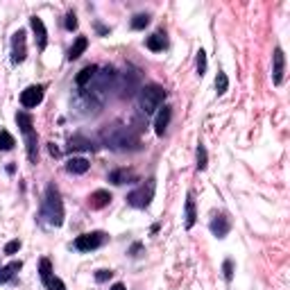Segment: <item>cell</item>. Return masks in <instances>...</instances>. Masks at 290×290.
I'll list each match as a JSON object with an SVG mask.
<instances>
[{
  "instance_id": "obj_1",
  "label": "cell",
  "mask_w": 290,
  "mask_h": 290,
  "mask_svg": "<svg viewBox=\"0 0 290 290\" xmlns=\"http://www.w3.org/2000/svg\"><path fill=\"white\" fill-rule=\"evenodd\" d=\"M102 141L107 143V148H114V150H127L132 145H138V138L129 132V127H120V125L104 129Z\"/></svg>"
},
{
  "instance_id": "obj_2",
  "label": "cell",
  "mask_w": 290,
  "mask_h": 290,
  "mask_svg": "<svg viewBox=\"0 0 290 290\" xmlns=\"http://www.w3.org/2000/svg\"><path fill=\"white\" fill-rule=\"evenodd\" d=\"M166 100V89L159 84H148L141 89V95H138V104H141V111L145 116L154 114Z\"/></svg>"
},
{
  "instance_id": "obj_3",
  "label": "cell",
  "mask_w": 290,
  "mask_h": 290,
  "mask_svg": "<svg viewBox=\"0 0 290 290\" xmlns=\"http://www.w3.org/2000/svg\"><path fill=\"white\" fill-rule=\"evenodd\" d=\"M43 215L48 218V222L55 227H59L64 222V204H61V195L55 186H48L46 191V204H43Z\"/></svg>"
},
{
  "instance_id": "obj_4",
  "label": "cell",
  "mask_w": 290,
  "mask_h": 290,
  "mask_svg": "<svg viewBox=\"0 0 290 290\" xmlns=\"http://www.w3.org/2000/svg\"><path fill=\"white\" fill-rule=\"evenodd\" d=\"M104 243V234L102 231H91V234H82L75 238V247L80 252H91V249H98Z\"/></svg>"
},
{
  "instance_id": "obj_5",
  "label": "cell",
  "mask_w": 290,
  "mask_h": 290,
  "mask_svg": "<svg viewBox=\"0 0 290 290\" xmlns=\"http://www.w3.org/2000/svg\"><path fill=\"white\" fill-rule=\"evenodd\" d=\"M152 195H154V184L152 179H150L148 184V188L141 186V188H136V191H132L127 195V202L132 206H136V209H145V206L150 204V200H152Z\"/></svg>"
},
{
  "instance_id": "obj_6",
  "label": "cell",
  "mask_w": 290,
  "mask_h": 290,
  "mask_svg": "<svg viewBox=\"0 0 290 290\" xmlns=\"http://www.w3.org/2000/svg\"><path fill=\"white\" fill-rule=\"evenodd\" d=\"M41 100H43L41 86H27V89L21 93V104L25 109H34L37 104H41Z\"/></svg>"
},
{
  "instance_id": "obj_7",
  "label": "cell",
  "mask_w": 290,
  "mask_h": 290,
  "mask_svg": "<svg viewBox=\"0 0 290 290\" xmlns=\"http://www.w3.org/2000/svg\"><path fill=\"white\" fill-rule=\"evenodd\" d=\"M12 46H14V50H12V61H14V64H21V61L25 59V55H27V48H25V32L18 30L16 34H14V39H12Z\"/></svg>"
},
{
  "instance_id": "obj_8",
  "label": "cell",
  "mask_w": 290,
  "mask_h": 290,
  "mask_svg": "<svg viewBox=\"0 0 290 290\" xmlns=\"http://www.w3.org/2000/svg\"><path fill=\"white\" fill-rule=\"evenodd\" d=\"M283 70H286V57H283L281 48H277L272 55V82L277 86L283 82Z\"/></svg>"
},
{
  "instance_id": "obj_9",
  "label": "cell",
  "mask_w": 290,
  "mask_h": 290,
  "mask_svg": "<svg viewBox=\"0 0 290 290\" xmlns=\"http://www.w3.org/2000/svg\"><path fill=\"white\" fill-rule=\"evenodd\" d=\"M170 118H172V109L170 107H163L157 114V120H154V132H157V136H163L166 127L170 125Z\"/></svg>"
},
{
  "instance_id": "obj_10",
  "label": "cell",
  "mask_w": 290,
  "mask_h": 290,
  "mask_svg": "<svg viewBox=\"0 0 290 290\" xmlns=\"http://www.w3.org/2000/svg\"><path fill=\"white\" fill-rule=\"evenodd\" d=\"M231 225H229V218L227 215H215L213 220H211V231H213V236L218 238H225L227 234H229Z\"/></svg>"
},
{
  "instance_id": "obj_11",
  "label": "cell",
  "mask_w": 290,
  "mask_h": 290,
  "mask_svg": "<svg viewBox=\"0 0 290 290\" xmlns=\"http://www.w3.org/2000/svg\"><path fill=\"white\" fill-rule=\"evenodd\" d=\"M30 25H32V30H34V34L39 39V48H46L48 46V30H46V25H43V21L39 16H32L30 18Z\"/></svg>"
},
{
  "instance_id": "obj_12",
  "label": "cell",
  "mask_w": 290,
  "mask_h": 290,
  "mask_svg": "<svg viewBox=\"0 0 290 290\" xmlns=\"http://www.w3.org/2000/svg\"><path fill=\"white\" fill-rule=\"evenodd\" d=\"M89 166L91 163L86 161L84 157H72L68 163H66V170L72 172V175H84L86 170H89Z\"/></svg>"
},
{
  "instance_id": "obj_13",
  "label": "cell",
  "mask_w": 290,
  "mask_h": 290,
  "mask_svg": "<svg viewBox=\"0 0 290 290\" xmlns=\"http://www.w3.org/2000/svg\"><path fill=\"white\" fill-rule=\"evenodd\" d=\"M109 202H111V193L109 191H95L93 195L89 197L91 209H104Z\"/></svg>"
},
{
  "instance_id": "obj_14",
  "label": "cell",
  "mask_w": 290,
  "mask_h": 290,
  "mask_svg": "<svg viewBox=\"0 0 290 290\" xmlns=\"http://www.w3.org/2000/svg\"><path fill=\"white\" fill-rule=\"evenodd\" d=\"M98 75V66H84L80 72H77V77H75V82H77V86H86V84H91V80Z\"/></svg>"
},
{
  "instance_id": "obj_15",
  "label": "cell",
  "mask_w": 290,
  "mask_h": 290,
  "mask_svg": "<svg viewBox=\"0 0 290 290\" xmlns=\"http://www.w3.org/2000/svg\"><path fill=\"white\" fill-rule=\"evenodd\" d=\"M86 48H89V39H86V37H80L75 43H72L70 50H68V59L72 61V59H77V57H82Z\"/></svg>"
},
{
  "instance_id": "obj_16",
  "label": "cell",
  "mask_w": 290,
  "mask_h": 290,
  "mask_svg": "<svg viewBox=\"0 0 290 290\" xmlns=\"http://www.w3.org/2000/svg\"><path fill=\"white\" fill-rule=\"evenodd\" d=\"M148 48L152 52H159L166 48V37H163V32H154L152 37H148Z\"/></svg>"
},
{
  "instance_id": "obj_17",
  "label": "cell",
  "mask_w": 290,
  "mask_h": 290,
  "mask_svg": "<svg viewBox=\"0 0 290 290\" xmlns=\"http://www.w3.org/2000/svg\"><path fill=\"white\" fill-rule=\"evenodd\" d=\"M16 270H21V261H12L9 265H5V268H0V283L9 281V279L14 277V272Z\"/></svg>"
},
{
  "instance_id": "obj_18",
  "label": "cell",
  "mask_w": 290,
  "mask_h": 290,
  "mask_svg": "<svg viewBox=\"0 0 290 290\" xmlns=\"http://www.w3.org/2000/svg\"><path fill=\"white\" fill-rule=\"evenodd\" d=\"M195 202H193V195L186 197V229H191L195 225Z\"/></svg>"
},
{
  "instance_id": "obj_19",
  "label": "cell",
  "mask_w": 290,
  "mask_h": 290,
  "mask_svg": "<svg viewBox=\"0 0 290 290\" xmlns=\"http://www.w3.org/2000/svg\"><path fill=\"white\" fill-rule=\"evenodd\" d=\"M25 143H27V159L32 163H37V134H25Z\"/></svg>"
},
{
  "instance_id": "obj_20",
  "label": "cell",
  "mask_w": 290,
  "mask_h": 290,
  "mask_svg": "<svg viewBox=\"0 0 290 290\" xmlns=\"http://www.w3.org/2000/svg\"><path fill=\"white\" fill-rule=\"evenodd\" d=\"M129 179H134V175H132V170H114L109 175V182H114V184H125V182H129Z\"/></svg>"
},
{
  "instance_id": "obj_21",
  "label": "cell",
  "mask_w": 290,
  "mask_h": 290,
  "mask_svg": "<svg viewBox=\"0 0 290 290\" xmlns=\"http://www.w3.org/2000/svg\"><path fill=\"white\" fill-rule=\"evenodd\" d=\"M16 123H18V127H21V132L23 134H32V118L27 114H16Z\"/></svg>"
},
{
  "instance_id": "obj_22",
  "label": "cell",
  "mask_w": 290,
  "mask_h": 290,
  "mask_svg": "<svg viewBox=\"0 0 290 290\" xmlns=\"http://www.w3.org/2000/svg\"><path fill=\"white\" fill-rule=\"evenodd\" d=\"M39 272H41V279L43 283H48L52 279V263L48 259H41V263H39Z\"/></svg>"
},
{
  "instance_id": "obj_23",
  "label": "cell",
  "mask_w": 290,
  "mask_h": 290,
  "mask_svg": "<svg viewBox=\"0 0 290 290\" xmlns=\"http://www.w3.org/2000/svg\"><path fill=\"white\" fill-rule=\"evenodd\" d=\"M68 148L70 150H91L93 145H91V141H86L84 136H72L68 141Z\"/></svg>"
},
{
  "instance_id": "obj_24",
  "label": "cell",
  "mask_w": 290,
  "mask_h": 290,
  "mask_svg": "<svg viewBox=\"0 0 290 290\" xmlns=\"http://www.w3.org/2000/svg\"><path fill=\"white\" fill-rule=\"evenodd\" d=\"M14 145H16V141H14V136L9 132H0V150H3V152H7V150H12Z\"/></svg>"
},
{
  "instance_id": "obj_25",
  "label": "cell",
  "mask_w": 290,
  "mask_h": 290,
  "mask_svg": "<svg viewBox=\"0 0 290 290\" xmlns=\"http://www.w3.org/2000/svg\"><path fill=\"white\" fill-rule=\"evenodd\" d=\"M227 89H229V77H227L225 72H218V77H215V91H218V95H222Z\"/></svg>"
},
{
  "instance_id": "obj_26",
  "label": "cell",
  "mask_w": 290,
  "mask_h": 290,
  "mask_svg": "<svg viewBox=\"0 0 290 290\" xmlns=\"http://www.w3.org/2000/svg\"><path fill=\"white\" fill-rule=\"evenodd\" d=\"M148 25H150V16H148V14H136V16H134V21H132L134 30H145Z\"/></svg>"
},
{
  "instance_id": "obj_27",
  "label": "cell",
  "mask_w": 290,
  "mask_h": 290,
  "mask_svg": "<svg viewBox=\"0 0 290 290\" xmlns=\"http://www.w3.org/2000/svg\"><path fill=\"white\" fill-rule=\"evenodd\" d=\"M206 159H209V157H206V148H204V145H197V170H204V168H206Z\"/></svg>"
},
{
  "instance_id": "obj_28",
  "label": "cell",
  "mask_w": 290,
  "mask_h": 290,
  "mask_svg": "<svg viewBox=\"0 0 290 290\" xmlns=\"http://www.w3.org/2000/svg\"><path fill=\"white\" fill-rule=\"evenodd\" d=\"M197 72H200V75L206 72V52L204 50L197 52Z\"/></svg>"
},
{
  "instance_id": "obj_29",
  "label": "cell",
  "mask_w": 290,
  "mask_h": 290,
  "mask_svg": "<svg viewBox=\"0 0 290 290\" xmlns=\"http://www.w3.org/2000/svg\"><path fill=\"white\" fill-rule=\"evenodd\" d=\"M18 249H21V240H9V243L5 245V254H16Z\"/></svg>"
},
{
  "instance_id": "obj_30",
  "label": "cell",
  "mask_w": 290,
  "mask_h": 290,
  "mask_svg": "<svg viewBox=\"0 0 290 290\" xmlns=\"http://www.w3.org/2000/svg\"><path fill=\"white\" fill-rule=\"evenodd\" d=\"M46 286H48V288H50V290H66V286H64V281H61V279H57V277H52V279H50V281H48V283H46Z\"/></svg>"
},
{
  "instance_id": "obj_31",
  "label": "cell",
  "mask_w": 290,
  "mask_h": 290,
  "mask_svg": "<svg viewBox=\"0 0 290 290\" xmlns=\"http://www.w3.org/2000/svg\"><path fill=\"white\" fill-rule=\"evenodd\" d=\"M66 30H77V16H75V14H66Z\"/></svg>"
},
{
  "instance_id": "obj_32",
  "label": "cell",
  "mask_w": 290,
  "mask_h": 290,
  "mask_svg": "<svg viewBox=\"0 0 290 290\" xmlns=\"http://www.w3.org/2000/svg\"><path fill=\"white\" fill-rule=\"evenodd\" d=\"M111 274H114L111 270H98V272H95V281H100V283H102V281H109Z\"/></svg>"
},
{
  "instance_id": "obj_33",
  "label": "cell",
  "mask_w": 290,
  "mask_h": 290,
  "mask_svg": "<svg viewBox=\"0 0 290 290\" xmlns=\"http://www.w3.org/2000/svg\"><path fill=\"white\" fill-rule=\"evenodd\" d=\"M231 270H234V265H231V261H225V279H227V281H229V279H231V274H234V272H231Z\"/></svg>"
},
{
  "instance_id": "obj_34",
  "label": "cell",
  "mask_w": 290,
  "mask_h": 290,
  "mask_svg": "<svg viewBox=\"0 0 290 290\" xmlns=\"http://www.w3.org/2000/svg\"><path fill=\"white\" fill-rule=\"evenodd\" d=\"M111 290H127L123 286V283H114V286H111Z\"/></svg>"
},
{
  "instance_id": "obj_35",
  "label": "cell",
  "mask_w": 290,
  "mask_h": 290,
  "mask_svg": "<svg viewBox=\"0 0 290 290\" xmlns=\"http://www.w3.org/2000/svg\"><path fill=\"white\" fill-rule=\"evenodd\" d=\"M50 154H52V157H57V154H59V150H57V148H55V143H52V145H50Z\"/></svg>"
}]
</instances>
